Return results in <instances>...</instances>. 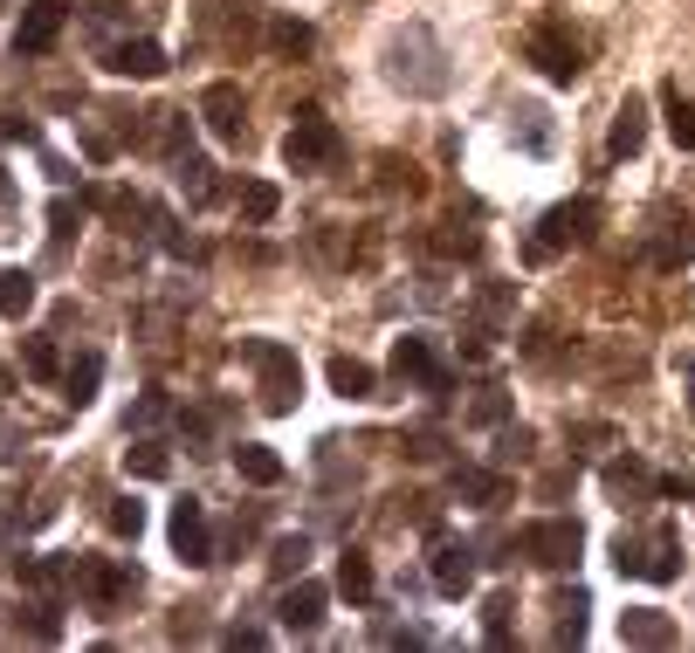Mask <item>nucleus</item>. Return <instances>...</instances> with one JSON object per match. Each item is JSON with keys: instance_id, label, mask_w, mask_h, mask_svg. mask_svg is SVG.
<instances>
[{"instance_id": "28", "label": "nucleus", "mask_w": 695, "mask_h": 653, "mask_svg": "<svg viewBox=\"0 0 695 653\" xmlns=\"http://www.w3.org/2000/svg\"><path fill=\"white\" fill-rule=\"evenodd\" d=\"M434 255H475V227H461V221H441V234H434Z\"/></svg>"}, {"instance_id": "30", "label": "nucleus", "mask_w": 695, "mask_h": 653, "mask_svg": "<svg viewBox=\"0 0 695 653\" xmlns=\"http://www.w3.org/2000/svg\"><path fill=\"white\" fill-rule=\"evenodd\" d=\"M509 612H517V598H509V592L489 598V646H509Z\"/></svg>"}, {"instance_id": "23", "label": "nucleus", "mask_w": 695, "mask_h": 653, "mask_svg": "<svg viewBox=\"0 0 695 653\" xmlns=\"http://www.w3.org/2000/svg\"><path fill=\"white\" fill-rule=\"evenodd\" d=\"M179 187H187L193 206H208V200H214V166L193 159V151H179Z\"/></svg>"}, {"instance_id": "34", "label": "nucleus", "mask_w": 695, "mask_h": 653, "mask_svg": "<svg viewBox=\"0 0 695 653\" xmlns=\"http://www.w3.org/2000/svg\"><path fill=\"white\" fill-rule=\"evenodd\" d=\"M303 558H311V543H276V571H282V578H290V571H303Z\"/></svg>"}, {"instance_id": "11", "label": "nucleus", "mask_w": 695, "mask_h": 653, "mask_svg": "<svg viewBox=\"0 0 695 653\" xmlns=\"http://www.w3.org/2000/svg\"><path fill=\"white\" fill-rule=\"evenodd\" d=\"M132 585H138V578H132V571H117V564H76V592H83L97 612H111Z\"/></svg>"}, {"instance_id": "20", "label": "nucleus", "mask_w": 695, "mask_h": 653, "mask_svg": "<svg viewBox=\"0 0 695 653\" xmlns=\"http://www.w3.org/2000/svg\"><path fill=\"white\" fill-rule=\"evenodd\" d=\"M29 309H35V275L8 269V275H0V317H29Z\"/></svg>"}, {"instance_id": "2", "label": "nucleus", "mask_w": 695, "mask_h": 653, "mask_svg": "<svg viewBox=\"0 0 695 653\" xmlns=\"http://www.w3.org/2000/svg\"><path fill=\"white\" fill-rule=\"evenodd\" d=\"M613 564L627 571V578H654V585H668L682 571V543H675V530H648V537H620L613 543Z\"/></svg>"}, {"instance_id": "33", "label": "nucleus", "mask_w": 695, "mask_h": 653, "mask_svg": "<svg viewBox=\"0 0 695 653\" xmlns=\"http://www.w3.org/2000/svg\"><path fill=\"white\" fill-rule=\"evenodd\" d=\"M124 461H132V475H145V482H159V475H166V454H159V448H132Z\"/></svg>"}, {"instance_id": "10", "label": "nucleus", "mask_w": 695, "mask_h": 653, "mask_svg": "<svg viewBox=\"0 0 695 653\" xmlns=\"http://www.w3.org/2000/svg\"><path fill=\"white\" fill-rule=\"evenodd\" d=\"M200 117H208L221 138H242V124H248V97H242V83H208V97H200Z\"/></svg>"}, {"instance_id": "31", "label": "nucleus", "mask_w": 695, "mask_h": 653, "mask_svg": "<svg viewBox=\"0 0 695 653\" xmlns=\"http://www.w3.org/2000/svg\"><path fill=\"white\" fill-rule=\"evenodd\" d=\"M21 358H29V372H35V379L56 372V345H48V337H29V345H21Z\"/></svg>"}, {"instance_id": "24", "label": "nucleus", "mask_w": 695, "mask_h": 653, "mask_svg": "<svg viewBox=\"0 0 695 653\" xmlns=\"http://www.w3.org/2000/svg\"><path fill=\"white\" fill-rule=\"evenodd\" d=\"M330 385H338L345 399H372V364H358V358H330Z\"/></svg>"}, {"instance_id": "5", "label": "nucleus", "mask_w": 695, "mask_h": 653, "mask_svg": "<svg viewBox=\"0 0 695 653\" xmlns=\"http://www.w3.org/2000/svg\"><path fill=\"white\" fill-rule=\"evenodd\" d=\"M509 551H524L530 564H545V571H564V564H579V522H564V516H551V522H524Z\"/></svg>"}, {"instance_id": "21", "label": "nucleus", "mask_w": 695, "mask_h": 653, "mask_svg": "<svg viewBox=\"0 0 695 653\" xmlns=\"http://www.w3.org/2000/svg\"><path fill=\"white\" fill-rule=\"evenodd\" d=\"M235 468H242V475H248L255 488H269V482H282V461H276L269 448H255V440H242V448H235Z\"/></svg>"}, {"instance_id": "22", "label": "nucleus", "mask_w": 695, "mask_h": 653, "mask_svg": "<svg viewBox=\"0 0 695 653\" xmlns=\"http://www.w3.org/2000/svg\"><path fill=\"white\" fill-rule=\"evenodd\" d=\"M276 206H282V193L269 187V179H248V187H242V221H248V227L276 221Z\"/></svg>"}, {"instance_id": "14", "label": "nucleus", "mask_w": 695, "mask_h": 653, "mask_svg": "<svg viewBox=\"0 0 695 653\" xmlns=\"http://www.w3.org/2000/svg\"><path fill=\"white\" fill-rule=\"evenodd\" d=\"M648 488H654V475H648V461H613L606 468V495L620 509H634V503H648Z\"/></svg>"}, {"instance_id": "4", "label": "nucleus", "mask_w": 695, "mask_h": 653, "mask_svg": "<svg viewBox=\"0 0 695 653\" xmlns=\"http://www.w3.org/2000/svg\"><path fill=\"white\" fill-rule=\"evenodd\" d=\"M592 221H599V206H592V200H572V206H551V214H545V227H537L530 234V261H551V255H564V248H579L585 241V234H592Z\"/></svg>"}, {"instance_id": "3", "label": "nucleus", "mask_w": 695, "mask_h": 653, "mask_svg": "<svg viewBox=\"0 0 695 653\" xmlns=\"http://www.w3.org/2000/svg\"><path fill=\"white\" fill-rule=\"evenodd\" d=\"M524 56L545 69L551 83H579V76H585V42L564 29V21H537V29L524 35Z\"/></svg>"}, {"instance_id": "13", "label": "nucleus", "mask_w": 695, "mask_h": 653, "mask_svg": "<svg viewBox=\"0 0 695 653\" xmlns=\"http://www.w3.org/2000/svg\"><path fill=\"white\" fill-rule=\"evenodd\" d=\"M434 585H441L448 598H461L475 585V551H461V543H441V551H434Z\"/></svg>"}, {"instance_id": "25", "label": "nucleus", "mask_w": 695, "mask_h": 653, "mask_svg": "<svg viewBox=\"0 0 695 653\" xmlns=\"http://www.w3.org/2000/svg\"><path fill=\"white\" fill-rule=\"evenodd\" d=\"M311 29H303V21H276V29H269V48H276V56H290V63H303V56H311Z\"/></svg>"}, {"instance_id": "37", "label": "nucleus", "mask_w": 695, "mask_h": 653, "mask_svg": "<svg viewBox=\"0 0 695 653\" xmlns=\"http://www.w3.org/2000/svg\"><path fill=\"white\" fill-rule=\"evenodd\" d=\"M503 413H509L503 392H482V399H475V420H503Z\"/></svg>"}, {"instance_id": "29", "label": "nucleus", "mask_w": 695, "mask_h": 653, "mask_svg": "<svg viewBox=\"0 0 695 653\" xmlns=\"http://www.w3.org/2000/svg\"><path fill=\"white\" fill-rule=\"evenodd\" d=\"M517 131H524L530 151H551V124H545V111H537V103H524V111H517Z\"/></svg>"}, {"instance_id": "9", "label": "nucleus", "mask_w": 695, "mask_h": 653, "mask_svg": "<svg viewBox=\"0 0 695 653\" xmlns=\"http://www.w3.org/2000/svg\"><path fill=\"white\" fill-rule=\"evenodd\" d=\"M393 372L427 385V392H448V372H441V358H434L427 337H400V345H393Z\"/></svg>"}, {"instance_id": "35", "label": "nucleus", "mask_w": 695, "mask_h": 653, "mask_svg": "<svg viewBox=\"0 0 695 653\" xmlns=\"http://www.w3.org/2000/svg\"><path fill=\"white\" fill-rule=\"evenodd\" d=\"M400 454H414V461H434V454H441V434H406V440H400Z\"/></svg>"}, {"instance_id": "39", "label": "nucleus", "mask_w": 695, "mask_h": 653, "mask_svg": "<svg viewBox=\"0 0 695 653\" xmlns=\"http://www.w3.org/2000/svg\"><path fill=\"white\" fill-rule=\"evenodd\" d=\"M682 372H688V385H695V358H682ZM688 399H695V392H688Z\"/></svg>"}, {"instance_id": "17", "label": "nucleus", "mask_w": 695, "mask_h": 653, "mask_svg": "<svg viewBox=\"0 0 695 653\" xmlns=\"http://www.w3.org/2000/svg\"><path fill=\"white\" fill-rule=\"evenodd\" d=\"M620 640H627V646H668V640H675V626H668V612L640 606V612L620 619Z\"/></svg>"}, {"instance_id": "32", "label": "nucleus", "mask_w": 695, "mask_h": 653, "mask_svg": "<svg viewBox=\"0 0 695 653\" xmlns=\"http://www.w3.org/2000/svg\"><path fill=\"white\" fill-rule=\"evenodd\" d=\"M97 372H104V364H97V358H83V364H69V399H76V406L90 399V385H97Z\"/></svg>"}, {"instance_id": "38", "label": "nucleus", "mask_w": 695, "mask_h": 653, "mask_svg": "<svg viewBox=\"0 0 695 653\" xmlns=\"http://www.w3.org/2000/svg\"><path fill=\"white\" fill-rule=\"evenodd\" d=\"M524 454H530V434H524V427L503 434V461H524Z\"/></svg>"}, {"instance_id": "27", "label": "nucleus", "mask_w": 695, "mask_h": 653, "mask_svg": "<svg viewBox=\"0 0 695 653\" xmlns=\"http://www.w3.org/2000/svg\"><path fill=\"white\" fill-rule=\"evenodd\" d=\"M338 592H345V598H372V564L358 558V551L338 564Z\"/></svg>"}, {"instance_id": "36", "label": "nucleus", "mask_w": 695, "mask_h": 653, "mask_svg": "<svg viewBox=\"0 0 695 653\" xmlns=\"http://www.w3.org/2000/svg\"><path fill=\"white\" fill-rule=\"evenodd\" d=\"M111 530L138 537V530H145V509H138V503H117V509H111Z\"/></svg>"}, {"instance_id": "16", "label": "nucleus", "mask_w": 695, "mask_h": 653, "mask_svg": "<svg viewBox=\"0 0 695 653\" xmlns=\"http://www.w3.org/2000/svg\"><path fill=\"white\" fill-rule=\"evenodd\" d=\"M111 69L117 76H138V83H145V76H166V48L159 42H117L111 48Z\"/></svg>"}, {"instance_id": "15", "label": "nucleus", "mask_w": 695, "mask_h": 653, "mask_svg": "<svg viewBox=\"0 0 695 653\" xmlns=\"http://www.w3.org/2000/svg\"><path fill=\"white\" fill-rule=\"evenodd\" d=\"M640 138H648V111H640V97H627L620 111H613V138H606V151H613V159H634Z\"/></svg>"}, {"instance_id": "1", "label": "nucleus", "mask_w": 695, "mask_h": 653, "mask_svg": "<svg viewBox=\"0 0 695 653\" xmlns=\"http://www.w3.org/2000/svg\"><path fill=\"white\" fill-rule=\"evenodd\" d=\"M385 76H393L400 90L414 97H441L448 90V69H441V42H434L427 29H406L385 42Z\"/></svg>"}, {"instance_id": "8", "label": "nucleus", "mask_w": 695, "mask_h": 653, "mask_svg": "<svg viewBox=\"0 0 695 653\" xmlns=\"http://www.w3.org/2000/svg\"><path fill=\"white\" fill-rule=\"evenodd\" d=\"M63 21H69V0H35L29 14H21V29H14V48L21 56H48L63 35Z\"/></svg>"}, {"instance_id": "19", "label": "nucleus", "mask_w": 695, "mask_h": 653, "mask_svg": "<svg viewBox=\"0 0 695 653\" xmlns=\"http://www.w3.org/2000/svg\"><path fill=\"white\" fill-rule=\"evenodd\" d=\"M455 495H461V503H475V509H489V503H503V475H482V468H455Z\"/></svg>"}, {"instance_id": "12", "label": "nucleus", "mask_w": 695, "mask_h": 653, "mask_svg": "<svg viewBox=\"0 0 695 653\" xmlns=\"http://www.w3.org/2000/svg\"><path fill=\"white\" fill-rule=\"evenodd\" d=\"M172 543L187 564H214V543H208V516H200V503H179L172 509Z\"/></svg>"}, {"instance_id": "18", "label": "nucleus", "mask_w": 695, "mask_h": 653, "mask_svg": "<svg viewBox=\"0 0 695 653\" xmlns=\"http://www.w3.org/2000/svg\"><path fill=\"white\" fill-rule=\"evenodd\" d=\"M317 619H324V592H317V585L282 592V626H290V633H311Z\"/></svg>"}, {"instance_id": "26", "label": "nucleus", "mask_w": 695, "mask_h": 653, "mask_svg": "<svg viewBox=\"0 0 695 653\" xmlns=\"http://www.w3.org/2000/svg\"><path fill=\"white\" fill-rule=\"evenodd\" d=\"M668 138H675L682 151H695V103L682 90H668Z\"/></svg>"}, {"instance_id": "6", "label": "nucleus", "mask_w": 695, "mask_h": 653, "mask_svg": "<svg viewBox=\"0 0 695 653\" xmlns=\"http://www.w3.org/2000/svg\"><path fill=\"white\" fill-rule=\"evenodd\" d=\"M338 151H345V138H338V124H330V117H296V131L282 138V159H290L296 172L338 166Z\"/></svg>"}, {"instance_id": "7", "label": "nucleus", "mask_w": 695, "mask_h": 653, "mask_svg": "<svg viewBox=\"0 0 695 653\" xmlns=\"http://www.w3.org/2000/svg\"><path fill=\"white\" fill-rule=\"evenodd\" d=\"M248 364L262 372V406H269V413H290L296 392H303L296 351H282V345H248Z\"/></svg>"}]
</instances>
